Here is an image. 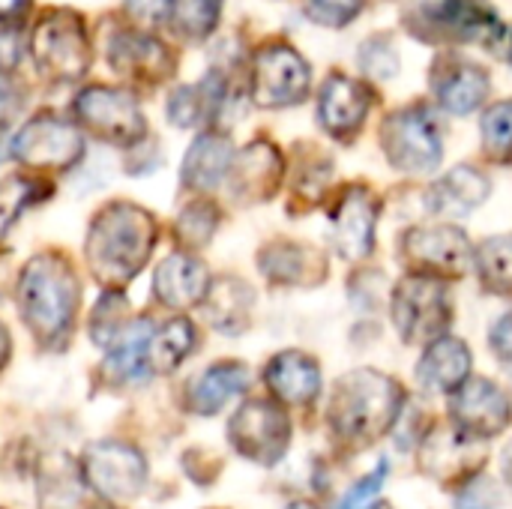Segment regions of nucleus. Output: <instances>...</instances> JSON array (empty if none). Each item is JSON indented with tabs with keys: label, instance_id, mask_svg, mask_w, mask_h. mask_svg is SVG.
I'll list each match as a JSON object with an SVG mask.
<instances>
[{
	"label": "nucleus",
	"instance_id": "f257e3e1",
	"mask_svg": "<svg viewBox=\"0 0 512 509\" xmlns=\"http://www.w3.org/2000/svg\"><path fill=\"white\" fill-rule=\"evenodd\" d=\"M156 243V222L147 210L114 201L102 207L87 234V261L105 288L126 285L150 258Z\"/></svg>",
	"mask_w": 512,
	"mask_h": 509
},
{
	"label": "nucleus",
	"instance_id": "f03ea898",
	"mask_svg": "<svg viewBox=\"0 0 512 509\" xmlns=\"http://www.w3.org/2000/svg\"><path fill=\"white\" fill-rule=\"evenodd\" d=\"M402 387L372 369L345 375L330 399V426L339 441L363 447L393 429L402 411Z\"/></svg>",
	"mask_w": 512,
	"mask_h": 509
},
{
	"label": "nucleus",
	"instance_id": "7ed1b4c3",
	"mask_svg": "<svg viewBox=\"0 0 512 509\" xmlns=\"http://www.w3.org/2000/svg\"><path fill=\"white\" fill-rule=\"evenodd\" d=\"M18 309L42 345H60L72 333L78 309V279L72 267L54 252L27 261L18 282Z\"/></svg>",
	"mask_w": 512,
	"mask_h": 509
},
{
	"label": "nucleus",
	"instance_id": "20e7f679",
	"mask_svg": "<svg viewBox=\"0 0 512 509\" xmlns=\"http://www.w3.org/2000/svg\"><path fill=\"white\" fill-rule=\"evenodd\" d=\"M30 51L39 75L51 81H78L93 60L87 27L69 9H51L36 21Z\"/></svg>",
	"mask_w": 512,
	"mask_h": 509
},
{
	"label": "nucleus",
	"instance_id": "39448f33",
	"mask_svg": "<svg viewBox=\"0 0 512 509\" xmlns=\"http://www.w3.org/2000/svg\"><path fill=\"white\" fill-rule=\"evenodd\" d=\"M393 324L408 345H426L444 336L450 327V300L435 276L411 273L402 279L390 300Z\"/></svg>",
	"mask_w": 512,
	"mask_h": 509
},
{
	"label": "nucleus",
	"instance_id": "423d86ee",
	"mask_svg": "<svg viewBox=\"0 0 512 509\" xmlns=\"http://www.w3.org/2000/svg\"><path fill=\"white\" fill-rule=\"evenodd\" d=\"M387 162L405 174H426L441 165L444 138L435 117L423 105H411L387 117L381 129Z\"/></svg>",
	"mask_w": 512,
	"mask_h": 509
},
{
	"label": "nucleus",
	"instance_id": "0eeeda50",
	"mask_svg": "<svg viewBox=\"0 0 512 509\" xmlns=\"http://www.w3.org/2000/svg\"><path fill=\"white\" fill-rule=\"evenodd\" d=\"M72 111L87 132L117 147H132L147 132L135 96L120 87H105V84L87 87L78 93Z\"/></svg>",
	"mask_w": 512,
	"mask_h": 509
},
{
	"label": "nucleus",
	"instance_id": "6e6552de",
	"mask_svg": "<svg viewBox=\"0 0 512 509\" xmlns=\"http://www.w3.org/2000/svg\"><path fill=\"white\" fill-rule=\"evenodd\" d=\"M84 153L78 129L57 114H36L12 141V156L33 171H66Z\"/></svg>",
	"mask_w": 512,
	"mask_h": 509
},
{
	"label": "nucleus",
	"instance_id": "1a4fd4ad",
	"mask_svg": "<svg viewBox=\"0 0 512 509\" xmlns=\"http://www.w3.org/2000/svg\"><path fill=\"white\" fill-rule=\"evenodd\" d=\"M309 84L312 72L291 45H264L252 60V99L261 108L297 105L306 99Z\"/></svg>",
	"mask_w": 512,
	"mask_h": 509
},
{
	"label": "nucleus",
	"instance_id": "9d476101",
	"mask_svg": "<svg viewBox=\"0 0 512 509\" xmlns=\"http://www.w3.org/2000/svg\"><path fill=\"white\" fill-rule=\"evenodd\" d=\"M234 450L258 465H273L285 456L291 441V423L285 411L267 399H249L228 426Z\"/></svg>",
	"mask_w": 512,
	"mask_h": 509
},
{
	"label": "nucleus",
	"instance_id": "9b49d317",
	"mask_svg": "<svg viewBox=\"0 0 512 509\" xmlns=\"http://www.w3.org/2000/svg\"><path fill=\"white\" fill-rule=\"evenodd\" d=\"M402 258L420 276L456 279L471 264V246L465 231H459L456 225H426L405 234Z\"/></svg>",
	"mask_w": 512,
	"mask_h": 509
},
{
	"label": "nucleus",
	"instance_id": "f8f14e48",
	"mask_svg": "<svg viewBox=\"0 0 512 509\" xmlns=\"http://www.w3.org/2000/svg\"><path fill=\"white\" fill-rule=\"evenodd\" d=\"M84 477L105 501L126 504L141 495L147 483V462L126 444L102 441L84 453Z\"/></svg>",
	"mask_w": 512,
	"mask_h": 509
},
{
	"label": "nucleus",
	"instance_id": "ddd939ff",
	"mask_svg": "<svg viewBox=\"0 0 512 509\" xmlns=\"http://www.w3.org/2000/svg\"><path fill=\"white\" fill-rule=\"evenodd\" d=\"M420 24L432 27L444 39L483 42L489 48H498L507 33V27L489 6H483V0H426L420 9Z\"/></svg>",
	"mask_w": 512,
	"mask_h": 509
},
{
	"label": "nucleus",
	"instance_id": "4468645a",
	"mask_svg": "<svg viewBox=\"0 0 512 509\" xmlns=\"http://www.w3.org/2000/svg\"><path fill=\"white\" fill-rule=\"evenodd\" d=\"M477 441L480 438L462 432L456 423L453 426H438L420 444V468L429 477L441 480V483L468 480L486 462V453L480 450Z\"/></svg>",
	"mask_w": 512,
	"mask_h": 509
},
{
	"label": "nucleus",
	"instance_id": "2eb2a0df",
	"mask_svg": "<svg viewBox=\"0 0 512 509\" xmlns=\"http://www.w3.org/2000/svg\"><path fill=\"white\" fill-rule=\"evenodd\" d=\"M450 411L456 426L474 438H492L504 432L512 420V402L507 393L486 378H471L459 390H453Z\"/></svg>",
	"mask_w": 512,
	"mask_h": 509
},
{
	"label": "nucleus",
	"instance_id": "dca6fc26",
	"mask_svg": "<svg viewBox=\"0 0 512 509\" xmlns=\"http://www.w3.org/2000/svg\"><path fill=\"white\" fill-rule=\"evenodd\" d=\"M378 201L363 186H348L333 210V240L342 258L363 261L375 249Z\"/></svg>",
	"mask_w": 512,
	"mask_h": 509
},
{
	"label": "nucleus",
	"instance_id": "f3484780",
	"mask_svg": "<svg viewBox=\"0 0 512 509\" xmlns=\"http://www.w3.org/2000/svg\"><path fill=\"white\" fill-rule=\"evenodd\" d=\"M372 108V93L363 81L345 78V75H330L321 87L318 99V120L321 126L348 141L363 129V120Z\"/></svg>",
	"mask_w": 512,
	"mask_h": 509
},
{
	"label": "nucleus",
	"instance_id": "a211bd4d",
	"mask_svg": "<svg viewBox=\"0 0 512 509\" xmlns=\"http://www.w3.org/2000/svg\"><path fill=\"white\" fill-rule=\"evenodd\" d=\"M108 60L111 66L132 78V81H144V84H156L165 81L174 69V57L168 54V48L138 30H123L111 39L108 48Z\"/></svg>",
	"mask_w": 512,
	"mask_h": 509
},
{
	"label": "nucleus",
	"instance_id": "6ab92c4d",
	"mask_svg": "<svg viewBox=\"0 0 512 509\" xmlns=\"http://www.w3.org/2000/svg\"><path fill=\"white\" fill-rule=\"evenodd\" d=\"M489 75L483 66L462 60V57H444L435 63L432 90L450 114H471L480 108L489 96Z\"/></svg>",
	"mask_w": 512,
	"mask_h": 509
},
{
	"label": "nucleus",
	"instance_id": "aec40b11",
	"mask_svg": "<svg viewBox=\"0 0 512 509\" xmlns=\"http://www.w3.org/2000/svg\"><path fill=\"white\" fill-rule=\"evenodd\" d=\"M153 288H156L159 303H165L171 309H192L207 297L210 273L198 258H192L186 252H174L159 264Z\"/></svg>",
	"mask_w": 512,
	"mask_h": 509
},
{
	"label": "nucleus",
	"instance_id": "412c9836",
	"mask_svg": "<svg viewBox=\"0 0 512 509\" xmlns=\"http://www.w3.org/2000/svg\"><path fill=\"white\" fill-rule=\"evenodd\" d=\"M231 189L234 198L240 201H264L279 189L282 180V159L279 153L258 141L252 147H246L234 162H231Z\"/></svg>",
	"mask_w": 512,
	"mask_h": 509
},
{
	"label": "nucleus",
	"instance_id": "4be33fe9",
	"mask_svg": "<svg viewBox=\"0 0 512 509\" xmlns=\"http://www.w3.org/2000/svg\"><path fill=\"white\" fill-rule=\"evenodd\" d=\"M267 387L285 405H309L321 393V369L300 351H282L267 366Z\"/></svg>",
	"mask_w": 512,
	"mask_h": 509
},
{
	"label": "nucleus",
	"instance_id": "5701e85b",
	"mask_svg": "<svg viewBox=\"0 0 512 509\" xmlns=\"http://www.w3.org/2000/svg\"><path fill=\"white\" fill-rule=\"evenodd\" d=\"M471 372V351L465 342L453 336H441L429 342V351L423 354L417 366V378L432 393H453L468 381Z\"/></svg>",
	"mask_w": 512,
	"mask_h": 509
},
{
	"label": "nucleus",
	"instance_id": "b1692460",
	"mask_svg": "<svg viewBox=\"0 0 512 509\" xmlns=\"http://www.w3.org/2000/svg\"><path fill=\"white\" fill-rule=\"evenodd\" d=\"M261 270L279 285H315L327 276V261L312 246L282 243L261 252Z\"/></svg>",
	"mask_w": 512,
	"mask_h": 509
},
{
	"label": "nucleus",
	"instance_id": "393cba45",
	"mask_svg": "<svg viewBox=\"0 0 512 509\" xmlns=\"http://www.w3.org/2000/svg\"><path fill=\"white\" fill-rule=\"evenodd\" d=\"M249 387V369L243 363H216L204 375H198L189 387V411L210 417L222 411L234 396Z\"/></svg>",
	"mask_w": 512,
	"mask_h": 509
},
{
	"label": "nucleus",
	"instance_id": "a878e982",
	"mask_svg": "<svg viewBox=\"0 0 512 509\" xmlns=\"http://www.w3.org/2000/svg\"><path fill=\"white\" fill-rule=\"evenodd\" d=\"M489 189H492L489 180L477 168L459 165L432 186L429 204L438 216H462V213L480 207L489 198Z\"/></svg>",
	"mask_w": 512,
	"mask_h": 509
},
{
	"label": "nucleus",
	"instance_id": "bb28decb",
	"mask_svg": "<svg viewBox=\"0 0 512 509\" xmlns=\"http://www.w3.org/2000/svg\"><path fill=\"white\" fill-rule=\"evenodd\" d=\"M231 162H234V150H231L228 138L207 132L189 147V153L183 159V183L198 192H210L213 186H219L228 177Z\"/></svg>",
	"mask_w": 512,
	"mask_h": 509
},
{
	"label": "nucleus",
	"instance_id": "cd10ccee",
	"mask_svg": "<svg viewBox=\"0 0 512 509\" xmlns=\"http://www.w3.org/2000/svg\"><path fill=\"white\" fill-rule=\"evenodd\" d=\"M150 336H153V324L147 318L129 321L126 330L108 345L105 372L117 381H141L144 375H150V369H147Z\"/></svg>",
	"mask_w": 512,
	"mask_h": 509
},
{
	"label": "nucleus",
	"instance_id": "c85d7f7f",
	"mask_svg": "<svg viewBox=\"0 0 512 509\" xmlns=\"http://www.w3.org/2000/svg\"><path fill=\"white\" fill-rule=\"evenodd\" d=\"M81 504V471L63 453H54L39 468V509H75Z\"/></svg>",
	"mask_w": 512,
	"mask_h": 509
},
{
	"label": "nucleus",
	"instance_id": "c756f323",
	"mask_svg": "<svg viewBox=\"0 0 512 509\" xmlns=\"http://www.w3.org/2000/svg\"><path fill=\"white\" fill-rule=\"evenodd\" d=\"M195 348V327L186 318L168 321L162 330H153L147 345V369L150 375H168L174 372Z\"/></svg>",
	"mask_w": 512,
	"mask_h": 509
},
{
	"label": "nucleus",
	"instance_id": "7c9ffc66",
	"mask_svg": "<svg viewBox=\"0 0 512 509\" xmlns=\"http://www.w3.org/2000/svg\"><path fill=\"white\" fill-rule=\"evenodd\" d=\"M207 312L213 327L225 330V333H237L243 330L249 309H252V288L240 279H219L216 285H210L207 291Z\"/></svg>",
	"mask_w": 512,
	"mask_h": 509
},
{
	"label": "nucleus",
	"instance_id": "2f4dec72",
	"mask_svg": "<svg viewBox=\"0 0 512 509\" xmlns=\"http://www.w3.org/2000/svg\"><path fill=\"white\" fill-rule=\"evenodd\" d=\"M480 282L492 294H512V234L486 240L477 249Z\"/></svg>",
	"mask_w": 512,
	"mask_h": 509
},
{
	"label": "nucleus",
	"instance_id": "473e14b6",
	"mask_svg": "<svg viewBox=\"0 0 512 509\" xmlns=\"http://www.w3.org/2000/svg\"><path fill=\"white\" fill-rule=\"evenodd\" d=\"M126 312H129L126 297L120 291H105L99 297L96 309H93V318H90V336H93V342L102 345V348H108L126 330V324H129L126 321Z\"/></svg>",
	"mask_w": 512,
	"mask_h": 509
},
{
	"label": "nucleus",
	"instance_id": "72a5a7b5",
	"mask_svg": "<svg viewBox=\"0 0 512 509\" xmlns=\"http://www.w3.org/2000/svg\"><path fill=\"white\" fill-rule=\"evenodd\" d=\"M483 147L495 162H512V99L495 102L483 117Z\"/></svg>",
	"mask_w": 512,
	"mask_h": 509
},
{
	"label": "nucleus",
	"instance_id": "f704fd0d",
	"mask_svg": "<svg viewBox=\"0 0 512 509\" xmlns=\"http://www.w3.org/2000/svg\"><path fill=\"white\" fill-rule=\"evenodd\" d=\"M216 225H219V210L210 201H195L177 219V240L186 249H201L213 237Z\"/></svg>",
	"mask_w": 512,
	"mask_h": 509
},
{
	"label": "nucleus",
	"instance_id": "c9c22d12",
	"mask_svg": "<svg viewBox=\"0 0 512 509\" xmlns=\"http://www.w3.org/2000/svg\"><path fill=\"white\" fill-rule=\"evenodd\" d=\"M45 192L42 183L27 180V177H12L0 186V240L6 237V231L15 225V219L33 204L39 201Z\"/></svg>",
	"mask_w": 512,
	"mask_h": 509
},
{
	"label": "nucleus",
	"instance_id": "e433bc0d",
	"mask_svg": "<svg viewBox=\"0 0 512 509\" xmlns=\"http://www.w3.org/2000/svg\"><path fill=\"white\" fill-rule=\"evenodd\" d=\"M174 24L189 39H204L219 21V0H174Z\"/></svg>",
	"mask_w": 512,
	"mask_h": 509
},
{
	"label": "nucleus",
	"instance_id": "4c0bfd02",
	"mask_svg": "<svg viewBox=\"0 0 512 509\" xmlns=\"http://www.w3.org/2000/svg\"><path fill=\"white\" fill-rule=\"evenodd\" d=\"M363 6H366V0H303L306 15L315 24H324L330 30H339L348 21H354L363 12Z\"/></svg>",
	"mask_w": 512,
	"mask_h": 509
},
{
	"label": "nucleus",
	"instance_id": "58836bf2",
	"mask_svg": "<svg viewBox=\"0 0 512 509\" xmlns=\"http://www.w3.org/2000/svg\"><path fill=\"white\" fill-rule=\"evenodd\" d=\"M360 66H363L366 75L387 81V78H396V72H399V54H396V48H393V42L387 36H375V39H369L363 45Z\"/></svg>",
	"mask_w": 512,
	"mask_h": 509
},
{
	"label": "nucleus",
	"instance_id": "ea45409f",
	"mask_svg": "<svg viewBox=\"0 0 512 509\" xmlns=\"http://www.w3.org/2000/svg\"><path fill=\"white\" fill-rule=\"evenodd\" d=\"M384 480H387V462H378V468H375L369 477H363V480L345 495V501L339 504V509H369V504L375 501V495L381 492Z\"/></svg>",
	"mask_w": 512,
	"mask_h": 509
},
{
	"label": "nucleus",
	"instance_id": "a19ab883",
	"mask_svg": "<svg viewBox=\"0 0 512 509\" xmlns=\"http://www.w3.org/2000/svg\"><path fill=\"white\" fill-rule=\"evenodd\" d=\"M174 9V0H126V12L132 15L135 24L156 27L162 24Z\"/></svg>",
	"mask_w": 512,
	"mask_h": 509
},
{
	"label": "nucleus",
	"instance_id": "79ce46f5",
	"mask_svg": "<svg viewBox=\"0 0 512 509\" xmlns=\"http://www.w3.org/2000/svg\"><path fill=\"white\" fill-rule=\"evenodd\" d=\"M459 509H498L495 486L483 477H474L459 498Z\"/></svg>",
	"mask_w": 512,
	"mask_h": 509
},
{
	"label": "nucleus",
	"instance_id": "37998d69",
	"mask_svg": "<svg viewBox=\"0 0 512 509\" xmlns=\"http://www.w3.org/2000/svg\"><path fill=\"white\" fill-rule=\"evenodd\" d=\"M21 63V30L18 24L0 27V75L12 72Z\"/></svg>",
	"mask_w": 512,
	"mask_h": 509
},
{
	"label": "nucleus",
	"instance_id": "c03bdc74",
	"mask_svg": "<svg viewBox=\"0 0 512 509\" xmlns=\"http://www.w3.org/2000/svg\"><path fill=\"white\" fill-rule=\"evenodd\" d=\"M492 348L501 360H512V312L504 315L492 330Z\"/></svg>",
	"mask_w": 512,
	"mask_h": 509
},
{
	"label": "nucleus",
	"instance_id": "a18cd8bd",
	"mask_svg": "<svg viewBox=\"0 0 512 509\" xmlns=\"http://www.w3.org/2000/svg\"><path fill=\"white\" fill-rule=\"evenodd\" d=\"M15 108H18V90L12 87V81L6 75H0V126L9 123Z\"/></svg>",
	"mask_w": 512,
	"mask_h": 509
},
{
	"label": "nucleus",
	"instance_id": "49530a36",
	"mask_svg": "<svg viewBox=\"0 0 512 509\" xmlns=\"http://www.w3.org/2000/svg\"><path fill=\"white\" fill-rule=\"evenodd\" d=\"M30 12V0H0V21L3 24H21Z\"/></svg>",
	"mask_w": 512,
	"mask_h": 509
},
{
	"label": "nucleus",
	"instance_id": "de8ad7c7",
	"mask_svg": "<svg viewBox=\"0 0 512 509\" xmlns=\"http://www.w3.org/2000/svg\"><path fill=\"white\" fill-rule=\"evenodd\" d=\"M6 360H9V333L0 324V369L6 366Z\"/></svg>",
	"mask_w": 512,
	"mask_h": 509
},
{
	"label": "nucleus",
	"instance_id": "09e8293b",
	"mask_svg": "<svg viewBox=\"0 0 512 509\" xmlns=\"http://www.w3.org/2000/svg\"><path fill=\"white\" fill-rule=\"evenodd\" d=\"M504 477H507V483L512 486V444L504 450Z\"/></svg>",
	"mask_w": 512,
	"mask_h": 509
},
{
	"label": "nucleus",
	"instance_id": "8fccbe9b",
	"mask_svg": "<svg viewBox=\"0 0 512 509\" xmlns=\"http://www.w3.org/2000/svg\"><path fill=\"white\" fill-rule=\"evenodd\" d=\"M288 509H312L309 504H294V507H288Z\"/></svg>",
	"mask_w": 512,
	"mask_h": 509
},
{
	"label": "nucleus",
	"instance_id": "3c124183",
	"mask_svg": "<svg viewBox=\"0 0 512 509\" xmlns=\"http://www.w3.org/2000/svg\"><path fill=\"white\" fill-rule=\"evenodd\" d=\"M375 509H390V507H384V504H381V507H375Z\"/></svg>",
	"mask_w": 512,
	"mask_h": 509
}]
</instances>
